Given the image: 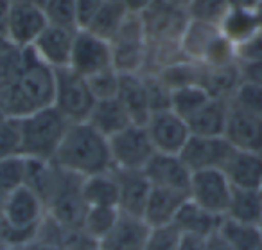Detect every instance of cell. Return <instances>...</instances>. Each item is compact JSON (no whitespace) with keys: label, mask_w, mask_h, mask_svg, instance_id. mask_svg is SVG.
<instances>
[{"label":"cell","mask_w":262,"mask_h":250,"mask_svg":"<svg viewBox=\"0 0 262 250\" xmlns=\"http://www.w3.org/2000/svg\"><path fill=\"white\" fill-rule=\"evenodd\" d=\"M223 221V216L210 213V210L203 209L198 203H194L190 198L183 202L180 207L178 214H176L174 225L180 230V234L187 236H198V238H208L210 234L219 230V225Z\"/></svg>","instance_id":"obj_24"},{"label":"cell","mask_w":262,"mask_h":250,"mask_svg":"<svg viewBox=\"0 0 262 250\" xmlns=\"http://www.w3.org/2000/svg\"><path fill=\"white\" fill-rule=\"evenodd\" d=\"M144 126H146L151 142H153L155 151L158 153L180 155V151H182L183 146L187 144V141L190 137L187 121L182 119L172 110L153 112Z\"/></svg>","instance_id":"obj_14"},{"label":"cell","mask_w":262,"mask_h":250,"mask_svg":"<svg viewBox=\"0 0 262 250\" xmlns=\"http://www.w3.org/2000/svg\"><path fill=\"white\" fill-rule=\"evenodd\" d=\"M69 67L84 78L94 76L101 70L112 69L113 58L110 42L95 36L86 29H77L76 36H74Z\"/></svg>","instance_id":"obj_11"},{"label":"cell","mask_w":262,"mask_h":250,"mask_svg":"<svg viewBox=\"0 0 262 250\" xmlns=\"http://www.w3.org/2000/svg\"><path fill=\"white\" fill-rule=\"evenodd\" d=\"M151 227L139 216L120 213L117 223L99 243L102 250H142Z\"/></svg>","instance_id":"obj_19"},{"label":"cell","mask_w":262,"mask_h":250,"mask_svg":"<svg viewBox=\"0 0 262 250\" xmlns=\"http://www.w3.org/2000/svg\"><path fill=\"white\" fill-rule=\"evenodd\" d=\"M235 58L239 63H253L262 62V29L255 33L246 42L235 47Z\"/></svg>","instance_id":"obj_43"},{"label":"cell","mask_w":262,"mask_h":250,"mask_svg":"<svg viewBox=\"0 0 262 250\" xmlns=\"http://www.w3.org/2000/svg\"><path fill=\"white\" fill-rule=\"evenodd\" d=\"M81 193L86 207H117L119 187L113 171L97 173L83 178Z\"/></svg>","instance_id":"obj_28"},{"label":"cell","mask_w":262,"mask_h":250,"mask_svg":"<svg viewBox=\"0 0 262 250\" xmlns=\"http://www.w3.org/2000/svg\"><path fill=\"white\" fill-rule=\"evenodd\" d=\"M260 250H262V248H260Z\"/></svg>","instance_id":"obj_60"},{"label":"cell","mask_w":262,"mask_h":250,"mask_svg":"<svg viewBox=\"0 0 262 250\" xmlns=\"http://www.w3.org/2000/svg\"><path fill=\"white\" fill-rule=\"evenodd\" d=\"M225 137L235 149L262 155V116L239 108L230 101Z\"/></svg>","instance_id":"obj_16"},{"label":"cell","mask_w":262,"mask_h":250,"mask_svg":"<svg viewBox=\"0 0 262 250\" xmlns=\"http://www.w3.org/2000/svg\"><path fill=\"white\" fill-rule=\"evenodd\" d=\"M108 142L115 169H144L157 153L146 126L142 124H129L110 137Z\"/></svg>","instance_id":"obj_9"},{"label":"cell","mask_w":262,"mask_h":250,"mask_svg":"<svg viewBox=\"0 0 262 250\" xmlns=\"http://www.w3.org/2000/svg\"><path fill=\"white\" fill-rule=\"evenodd\" d=\"M144 173H146L151 187L171 189V191L189 195L192 171L189 169V166L183 162L180 155L157 151L146 164Z\"/></svg>","instance_id":"obj_15"},{"label":"cell","mask_w":262,"mask_h":250,"mask_svg":"<svg viewBox=\"0 0 262 250\" xmlns=\"http://www.w3.org/2000/svg\"><path fill=\"white\" fill-rule=\"evenodd\" d=\"M203 250H232V246L226 243V239L223 238L217 230V232H214V234L208 236V238H205Z\"/></svg>","instance_id":"obj_46"},{"label":"cell","mask_w":262,"mask_h":250,"mask_svg":"<svg viewBox=\"0 0 262 250\" xmlns=\"http://www.w3.org/2000/svg\"><path fill=\"white\" fill-rule=\"evenodd\" d=\"M113 69L117 72H144L147 60V36L140 15L129 13L119 33L110 42Z\"/></svg>","instance_id":"obj_8"},{"label":"cell","mask_w":262,"mask_h":250,"mask_svg":"<svg viewBox=\"0 0 262 250\" xmlns=\"http://www.w3.org/2000/svg\"><path fill=\"white\" fill-rule=\"evenodd\" d=\"M56 74L33 47H0V113L20 119L54 105Z\"/></svg>","instance_id":"obj_1"},{"label":"cell","mask_w":262,"mask_h":250,"mask_svg":"<svg viewBox=\"0 0 262 250\" xmlns=\"http://www.w3.org/2000/svg\"><path fill=\"white\" fill-rule=\"evenodd\" d=\"M258 228H260V232H262V216H260V221H258Z\"/></svg>","instance_id":"obj_56"},{"label":"cell","mask_w":262,"mask_h":250,"mask_svg":"<svg viewBox=\"0 0 262 250\" xmlns=\"http://www.w3.org/2000/svg\"><path fill=\"white\" fill-rule=\"evenodd\" d=\"M4 200H6V196L0 195V220H2V213H4Z\"/></svg>","instance_id":"obj_53"},{"label":"cell","mask_w":262,"mask_h":250,"mask_svg":"<svg viewBox=\"0 0 262 250\" xmlns=\"http://www.w3.org/2000/svg\"><path fill=\"white\" fill-rule=\"evenodd\" d=\"M76 31L49 24L33 44V49L49 67L63 69L70 65V54Z\"/></svg>","instance_id":"obj_18"},{"label":"cell","mask_w":262,"mask_h":250,"mask_svg":"<svg viewBox=\"0 0 262 250\" xmlns=\"http://www.w3.org/2000/svg\"><path fill=\"white\" fill-rule=\"evenodd\" d=\"M27 159L24 155H11L0 160V195L8 196L26 185Z\"/></svg>","instance_id":"obj_35"},{"label":"cell","mask_w":262,"mask_h":250,"mask_svg":"<svg viewBox=\"0 0 262 250\" xmlns=\"http://www.w3.org/2000/svg\"><path fill=\"white\" fill-rule=\"evenodd\" d=\"M230 196H232V184L221 169H205L192 173L189 198L200 207L217 216H225Z\"/></svg>","instance_id":"obj_12"},{"label":"cell","mask_w":262,"mask_h":250,"mask_svg":"<svg viewBox=\"0 0 262 250\" xmlns=\"http://www.w3.org/2000/svg\"><path fill=\"white\" fill-rule=\"evenodd\" d=\"M230 112V99L210 98L190 119H187L190 135L219 137L225 135Z\"/></svg>","instance_id":"obj_23"},{"label":"cell","mask_w":262,"mask_h":250,"mask_svg":"<svg viewBox=\"0 0 262 250\" xmlns=\"http://www.w3.org/2000/svg\"><path fill=\"white\" fill-rule=\"evenodd\" d=\"M0 117H2V113H0Z\"/></svg>","instance_id":"obj_58"},{"label":"cell","mask_w":262,"mask_h":250,"mask_svg":"<svg viewBox=\"0 0 262 250\" xmlns=\"http://www.w3.org/2000/svg\"><path fill=\"white\" fill-rule=\"evenodd\" d=\"M83 178L74 173L61 169L54 164L51 184L43 195V205L47 216L65 228H81L83 218L86 214L83 193H81Z\"/></svg>","instance_id":"obj_5"},{"label":"cell","mask_w":262,"mask_h":250,"mask_svg":"<svg viewBox=\"0 0 262 250\" xmlns=\"http://www.w3.org/2000/svg\"><path fill=\"white\" fill-rule=\"evenodd\" d=\"M56 92L54 106L70 121V123H84L90 117L95 105V98L90 90L88 80L70 67L54 69Z\"/></svg>","instance_id":"obj_7"},{"label":"cell","mask_w":262,"mask_h":250,"mask_svg":"<svg viewBox=\"0 0 262 250\" xmlns=\"http://www.w3.org/2000/svg\"><path fill=\"white\" fill-rule=\"evenodd\" d=\"M119 216L120 210L117 207H88L81 228L88 238H92L99 245L117 223Z\"/></svg>","instance_id":"obj_33"},{"label":"cell","mask_w":262,"mask_h":250,"mask_svg":"<svg viewBox=\"0 0 262 250\" xmlns=\"http://www.w3.org/2000/svg\"><path fill=\"white\" fill-rule=\"evenodd\" d=\"M260 29L262 27L260 18H258V9H230L223 18V22L219 24L221 34L233 47L246 42Z\"/></svg>","instance_id":"obj_27"},{"label":"cell","mask_w":262,"mask_h":250,"mask_svg":"<svg viewBox=\"0 0 262 250\" xmlns=\"http://www.w3.org/2000/svg\"><path fill=\"white\" fill-rule=\"evenodd\" d=\"M27 2H33V4L40 6V8H43V4L47 2V0H27Z\"/></svg>","instance_id":"obj_54"},{"label":"cell","mask_w":262,"mask_h":250,"mask_svg":"<svg viewBox=\"0 0 262 250\" xmlns=\"http://www.w3.org/2000/svg\"><path fill=\"white\" fill-rule=\"evenodd\" d=\"M18 121L20 155L33 160L52 162L72 123L54 105L33 112Z\"/></svg>","instance_id":"obj_3"},{"label":"cell","mask_w":262,"mask_h":250,"mask_svg":"<svg viewBox=\"0 0 262 250\" xmlns=\"http://www.w3.org/2000/svg\"><path fill=\"white\" fill-rule=\"evenodd\" d=\"M43 13L52 26L77 31L76 0H47L43 4Z\"/></svg>","instance_id":"obj_37"},{"label":"cell","mask_w":262,"mask_h":250,"mask_svg":"<svg viewBox=\"0 0 262 250\" xmlns=\"http://www.w3.org/2000/svg\"><path fill=\"white\" fill-rule=\"evenodd\" d=\"M219 234L226 239L232 250H260L262 248V232L258 225L243 223V221L230 220L223 216L219 225Z\"/></svg>","instance_id":"obj_32"},{"label":"cell","mask_w":262,"mask_h":250,"mask_svg":"<svg viewBox=\"0 0 262 250\" xmlns=\"http://www.w3.org/2000/svg\"><path fill=\"white\" fill-rule=\"evenodd\" d=\"M230 9H258L260 0H228Z\"/></svg>","instance_id":"obj_50"},{"label":"cell","mask_w":262,"mask_h":250,"mask_svg":"<svg viewBox=\"0 0 262 250\" xmlns=\"http://www.w3.org/2000/svg\"><path fill=\"white\" fill-rule=\"evenodd\" d=\"M113 173L119 187L117 209L122 214L142 218L151 193V184L144 169H113Z\"/></svg>","instance_id":"obj_17"},{"label":"cell","mask_w":262,"mask_h":250,"mask_svg":"<svg viewBox=\"0 0 262 250\" xmlns=\"http://www.w3.org/2000/svg\"><path fill=\"white\" fill-rule=\"evenodd\" d=\"M241 83H243V76H241V69L237 62L219 67L203 65L200 87H203L210 98L232 99Z\"/></svg>","instance_id":"obj_25"},{"label":"cell","mask_w":262,"mask_h":250,"mask_svg":"<svg viewBox=\"0 0 262 250\" xmlns=\"http://www.w3.org/2000/svg\"><path fill=\"white\" fill-rule=\"evenodd\" d=\"M210 99L203 87L200 85H189V87L174 88L171 95V110L178 113L182 119H190L205 103Z\"/></svg>","instance_id":"obj_34"},{"label":"cell","mask_w":262,"mask_h":250,"mask_svg":"<svg viewBox=\"0 0 262 250\" xmlns=\"http://www.w3.org/2000/svg\"><path fill=\"white\" fill-rule=\"evenodd\" d=\"M258 18H260V27H262V4L258 6Z\"/></svg>","instance_id":"obj_55"},{"label":"cell","mask_w":262,"mask_h":250,"mask_svg":"<svg viewBox=\"0 0 262 250\" xmlns=\"http://www.w3.org/2000/svg\"><path fill=\"white\" fill-rule=\"evenodd\" d=\"M117 99L122 103L133 124H146L151 116L149 99H147L146 85L140 72L120 74Z\"/></svg>","instance_id":"obj_20"},{"label":"cell","mask_w":262,"mask_h":250,"mask_svg":"<svg viewBox=\"0 0 262 250\" xmlns=\"http://www.w3.org/2000/svg\"><path fill=\"white\" fill-rule=\"evenodd\" d=\"M169 2H172V4H176V6H182V8H187L192 0H169Z\"/></svg>","instance_id":"obj_52"},{"label":"cell","mask_w":262,"mask_h":250,"mask_svg":"<svg viewBox=\"0 0 262 250\" xmlns=\"http://www.w3.org/2000/svg\"><path fill=\"white\" fill-rule=\"evenodd\" d=\"M153 0H122V4L126 6V9L133 15H140L142 11H146L151 6Z\"/></svg>","instance_id":"obj_49"},{"label":"cell","mask_w":262,"mask_h":250,"mask_svg":"<svg viewBox=\"0 0 262 250\" xmlns=\"http://www.w3.org/2000/svg\"><path fill=\"white\" fill-rule=\"evenodd\" d=\"M228 11H230L228 0H192L187 6V13H189L190 20L210 24V26H217V27Z\"/></svg>","instance_id":"obj_36"},{"label":"cell","mask_w":262,"mask_h":250,"mask_svg":"<svg viewBox=\"0 0 262 250\" xmlns=\"http://www.w3.org/2000/svg\"><path fill=\"white\" fill-rule=\"evenodd\" d=\"M47 210L41 198L27 185L9 193L4 200L2 227L9 248H26L36 239Z\"/></svg>","instance_id":"obj_4"},{"label":"cell","mask_w":262,"mask_h":250,"mask_svg":"<svg viewBox=\"0 0 262 250\" xmlns=\"http://www.w3.org/2000/svg\"><path fill=\"white\" fill-rule=\"evenodd\" d=\"M219 33L221 31H219L217 26L189 20L185 31L182 34V40H180V51H182L183 58L201 63L210 44Z\"/></svg>","instance_id":"obj_29"},{"label":"cell","mask_w":262,"mask_h":250,"mask_svg":"<svg viewBox=\"0 0 262 250\" xmlns=\"http://www.w3.org/2000/svg\"><path fill=\"white\" fill-rule=\"evenodd\" d=\"M0 250H9L8 243H6V238H4V227H2V221H0Z\"/></svg>","instance_id":"obj_51"},{"label":"cell","mask_w":262,"mask_h":250,"mask_svg":"<svg viewBox=\"0 0 262 250\" xmlns=\"http://www.w3.org/2000/svg\"><path fill=\"white\" fill-rule=\"evenodd\" d=\"M221 171L226 175L232 187L262 189V155L233 149Z\"/></svg>","instance_id":"obj_21"},{"label":"cell","mask_w":262,"mask_h":250,"mask_svg":"<svg viewBox=\"0 0 262 250\" xmlns=\"http://www.w3.org/2000/svg\"><path fill=\"white\" fill-rule=\"evenodd\" d=\"M90 250H102V248H101V246L97 245V246H94V248H90Z\"/></svg>","instance_id":"obj_57"},{"label":"cell","mask_w":262,"mask_h":250,"mask_svg":"<svg viewBox=\"0 0 262 250\" xmlns=\"http://www.w3.org/2000/svg\"><path fill=\"white\" fill-rule=\"evenodd\" d=\"M102 4H104V0H76L77 29H86Z\"/></svg>","instance_id":"obj_44"},{"label":"cell","mask_w":262,"mask_h":250,"mask_svg":"<svg viewBox=\"0 0 262 250\" xmlns=\"http://www.w3.org/2000/svg\"><path fill=\"white\" fill-rule=\"evenodd\" d=\"M230 101L235 106H239V108H244V110H248V112L262 116V87L260 85L243 81Z\"/></svg>","instance_id":"obj_42"},{"label":"cell","mask_w":262,"mask_h":250,"mask_svg":"<svg viewBox=\"0 0 262 250\" xmlns=\"http://www.w3.org/2000/svg\"><path fill=\"white\" fill-rule=\"evenodd\" d=\"M86 123H90L95 130L101 131L108 139L113 137L115 133H119V131H122L129 124H133L129 116H127L126 108H124L122 103L117 98L95 101Z\"/></svg>","instance_id":"obj_26"},{"label":"cell","mask_w":262,"mask_h":250,"mask_svg":"<svg viewBox=\"0 0 262 250\" xmlns=\"http://www.w3.org/2000/svg\"><path fill=\"white\" fill-rule=\"evenodd\" d=\"M146 85L147 99H149L151 113L160 110H171V95L172 90L160 80L157 72H140Z\"/></svg>","instance_id":"obj_38"},{"label":"cell","mask_w":262,"mask_h":250,"mask_svg":"<svg viewBox=\"0 0 262 250\" xmlns=\"http://www.w3.org/2000/svg\"><path fill=\"white\" fill-rule=\"evenodd\" d=\"M233 149L235 148L226 141L225 135L219 137L190 135L187 144L180 151V157L192 173L205 169H223Z\"/></svg>","instance_id":"obj_13"},{"label":"cell","mask_w":262,"mask_h":250,"mask_svg":"<svg viewBox=\"0 0 262 250\" xmlns=\"http://www.w3.org/2000/svg\"><path fill=\"white\" fill-rule=\"evenodd\" d=\"M147 36V51L151 45H180L182 34L189 24L187 8L176 6L169 0H153L146 11L140 13Z\"/></svg>","instance_id":"obj_6"},{"label":"cell","mask_w":262,"mask_h":250,"mask_svg":"<svg viewBox=\"0 0 262 250\" xmlns=\"http://www.w3.org/2000/svg\"><path fill=\"white\" fill-rule=\"evenodd\" d=\"M260 4H262V0H260Z\"/></svg>","instance_id":"obj_59"},{"label":"cell","mask_w":262,"mask_h":250,"mask_svg":"<svg viewBox=\"0 0 262 250\" xmlns=\"http://www.w3.org/2000/svg\"><path fill=\"white\" fill-rule=\"evenodd\" d=\"M180 239H182V234L172 223L151 227L142 250H178Z\"/></svg>","instance_id":"obj_40"},{"label":"cell","mask_w":262,"mask_h":250,"mask_svg":"<svg viewBox=\"0 0 262 250\" xmlns=\"http://www.w3.org/2000/svg\"><path fill=\"white\" fill-rule=\"evenodd\" d=\"M49 26L43 8L27 0H9L6 33L8 42L16 47H33L41 31Z\"/></svg>","instance_id":"obj_10"},{"label":"cell","mask_w":262,"mask_h":250,"mask_svg":"<svg viewBox=\"0 0 262 250\" xmlns=\"http://www.w3.org/2000/svg\"><path fill=\"white\" fill-rule=\"evenodd\" d=\"M86 80H88V85H90V90H92V94H94L95 101L117 98L120 72H117L113 67L112 69L101 70V72L94 74V76L86 78Z\"/></svg>","instance_id":"obj_39"},{"label":"cell","mask_w":262,"mask_h":250,"mask_svg":"<svg viewBox=\"0 0 262 250\" xmlns=\"http://www.w3.org/2000/svg\"><path fill=\"white\" fill-rule=\"evenodd\" d=\"M127 15H129V11L122 4V0H104V4L101 6V9L94 16L90 26L86 27V31L94 33L95 36L102 38V40L112 42L113 36L122 27Z\"/></svg>","instance_id":"obj_31"},{"label":"cell","mask_w":262,"mask_h":250,"mask_svg":"<svg viewBox=\"0 0 262 250\" xmlns=\"http://www.w3.org/2000/svg\"><path fill=\"white\" fill-rule=\"evenodd\" d=\"M239 69H241L243 81H248V83H253V85H260L262 87V62L239 63Z\"/></svg>","instance_id":"obj_45"},{"label":"cell","mask_w":262,"mask_h":250,"mask_svg":"<svg viewBox=\"0 0 262 250\" xmlns=\"http://www.w3.org/2000/svg\"><path fill=\"white\" fill-rule=\"evenodd\" d=\"M203 246H205V238L182 234L178 250H203Z\"/></svg>","instance_id":"obj_47"},{"label":"cell","mask_w":262,"mask_h":250,"mask_svg":"<svg viewBox=\"0 0 262 250\" xmlns=\"http://www.w3.org/2000/svg\"><path fill=\"white\" fill-rule=\"evenodd\" d=\"M262 216V189H239L232 187L228 209L225 218L243 223L258 225Z\"/></svg>","instance_id":"obj_30"},{"label":"cell","mask_w":262,"mask_h":250,"mask_svg":"<svg viewBox=\"0 0 262 250\" xmlns=\"http://www.w3.org/2000/svg\"><path fill=\"white\" fill-rule=\"evenodd\" d=\"M11 155H20L18 121L13 117H0V160Z\"/></svg>","instance_id":"obj_41"},{"label":"cell","mask_w":262,"mask_h":250,"mask_svg":"<svg viewBox=\"0 0 262 250\" xmlns=\"http://www.w3.org/2000/svg\"><path fill=\"white\" fill-rule=\"evenodd\" d=\"M52 162L81 178L115 169L108 137L86 121L70 124Z\"/></svg>","instance_id":"obj_2"},{"label":"cell","mask_w":262,"mask_h":250,"mask_svg":"<svg viewBox=\"0 0 262 250\" xmlns=\"http://www.w3.org/2000/svg\"><path fill=\"white\" fill-rule=\"evenodd\" d=\"M9 0H0V47L8 44V33H6V20H8Z\"/></svg>","instance_id":"obj_48"},{"label":"cell","mask_w":262,"mask_h":250,"mask_svg":"<svg viewBox=\"0 0 262 250\" xmlns=\"http://www.w3.org/2000/svg\"><path fill=\"white\" fill-rule=\"evenodd\" d=\"M189 198V195L171 189L151 187L149 198H147L146 209H144L142 220L149 227H162V225H171L178 214L180 207Z\"/></svg>","instance_id":"obj_22"}]
</instances>
